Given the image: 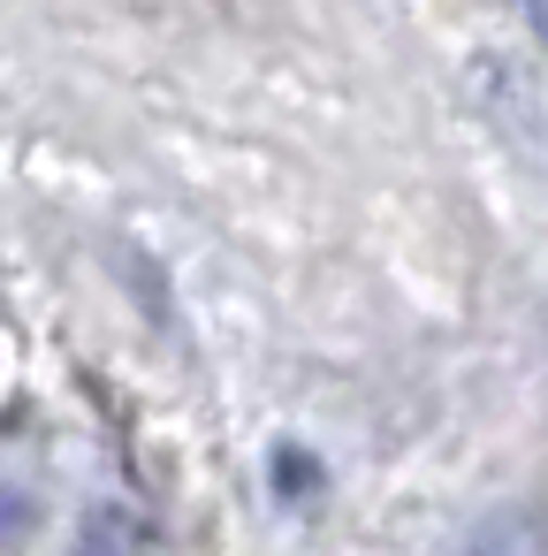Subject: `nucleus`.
Segmentation results:
<instances>
[{
	"instance_id": "f257e3e1",
	"label": "nucleus",
	"mask_w": 548,
	"mask_h": 556,
	"mask_svg": "<svg viewBox=\"0 0 548 556\" xmlns=\"http://www.w3.org/2000/svg\"><path fill=\"white\" fill-rule=\"evenodd\" d=\"M449 556H548V503H495L480 510Z\"/></svg>"
},
{
	"instance_id": "f03ea898",
	"label": "nucleus",
	"mask_w": 548,
	"mask_h": 556,
	"mask_svg": "<svg viewBox=\"0 0 548 556\" xmlns=\"http://www.w3.org/2000/svg\"><path fill=\"white\" fill-rule=\"evenodd\" d=\"M510 9H518V16H525V31L548 47V0H510Z\"/></svg>"
}]
</instances>
